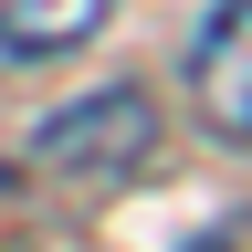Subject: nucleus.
<instances>
[{
    "instance_id": "2",
    "label": "nucleus",
    "mask_w": 252,
    "mask_h": 252,
    "mask_svg": "<svg viewBox=\"0 0 252 252\" xmlns=\"http://www.w3.org/2000/svg\"><path fill=\"white\" fill-rule=\"evenodd\" d=\"M189 94H200L210 137L252 147V0H220V21L200 32V53H189Z\"/></svg>"
},
{
    "instance_id": "1",
    "label": "nucleus",
    "mask_w": 252,
    "mask_h": 252,
    "mask_svg": "<svg viewBox=\"0 0 252 252\" xmlns=\"http://www.w3.org/2000/svg\"><path fill=\"white\" fill-rule=\"evenodd\" d=\"M158 147V105L137 84H105V94H84V105H63L42 116V137H32V158L63 179H116V168H137V158Z\"/></svg>"
},
{
    "instance_id": "3",
    "label": "nucleus",
    "mask_w": 252,
    "mask_h": 252,
    "mask_svg": "<svg viewBox=\"0 0 252 252\" xmlns=\"http://www.w3.org/2000/svg\"><path fill=\"white\" fill-rule=\"evenodd\" d=\"M105 21H116V0H0V53H21V63H53V53L94 42Z\"/></svg>"
}]
</instances>
